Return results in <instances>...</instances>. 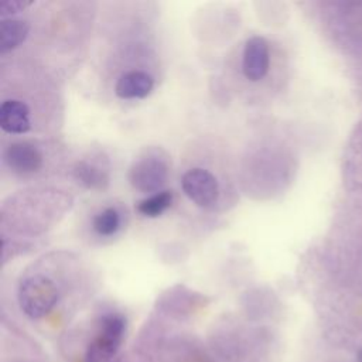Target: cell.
I'll use <instances>...</instances> for the list:
<instances>
[{
  "mask_svg": "<svg viewBox=\"0 0 362 362\" xmlns=\"http://www.w3.org/2000/svg\"><path fill=\"white\" fill-rule=\"evenodd\" d=\"M126 318L119 313L105 314L88 345L85 362H117V352L124 339Z\"/></svg>",
  "mask_w": 362,
  "mask_h": 362,
  "instance_id": "6da1fadb",
  "label": "cell"
},
{
  "mask_svg": "<svg viewBox=\"0 0 362 362\" xmlns=\"http://www.w3.org/2000/svg\"><path fill=\"white\" fill-rule=\"evenodd\" d=\"M17 297L23 313L30 318L38 320L55 307L58 288L51 279L42 274H34L21 280Z\"/></svg>",
  "mask_w": 362,
  "mask_h": 362,
  "instance_id": "7a4b0ae2",
  "label": "cell"
},
{
  "mask_svg": "<svg viewBox=\"0 0 362 362\" xmlns=\"http://www.w3.org/2000/svg\"><path fill=\"white\" fill-rule=\"evenodd\" d=\"M168 177V164L156 150L147 151L134 160L129 171L130 184L143 192H151L161 188Z\"/></svg>",
  "mask_w": 362,
  "mask_h": 362,
  "instance_id": "3957f363",
  "label": "cell"
},
{
  "mask_svg": "<svg viewBox=\"0 0 362 362\" xmlns=\"http://www.w3.org/2000/svg\"><path fill=\"white\" fill-rule=\"evenodd\" d=\"M185 195L198 206L208 208L218 201L219 185L212 173L204 168H191L181 178Z\"/></svg>",
  "mask_w": 362,
  "mask_h": 362,
  "instance_id": "277c9868",
  "label": "cell"
},
{
  "mask_svg": "<svg viewBox=\"0 0 362 362\" xmlns=\"http://www.w3.org/2000/svg\"><path fill=\"white\" fill-rule=\"evenodd\" d=\"M270 65V54H269V44L260 35L250 37L243 49V62L242 69L245 76L249 81L257 82L263 79L269 71Z\"/></svg>",
  "mask_w": 362,
  "mask_h": 362,
  "instance_id": "5b68a950",
  "label": "cell"
},
{
  "mask_svg": "<svg viewBox=\"0 0 362 362\" xmlns=\"http://www.w3.org/2000/svg\"><path fill=\"white\" fill-rule=\"evenodd\" d=\"M4 161L17 174H33L42 167V154L34 144L17 141L6 148Z\"/></svg>",
  "mask_w": 362,
  "mask_h": 362,
  "instance_id": "8992f818",
  "label": "cell"
},
{
  "mask_svg": "<svg viewBox=\"0 0 362 362\" xmlns=\"http://www.w3.org/2000/svg\"><path fill=\"white\" fill-rule=\"evenodd\" d=\"M0 126L7 133H25L31 126L28 106L17 99L4 100L0 106Z\"/></svg>",
  "mask_w": 362,
  "mask_h": 362,
  "instance_id": "52a82bcc",
  "label": "cell"
},
{
  "mask_svg": "<svg viewBox=\"0 0 362 362\" xmlns=\"http://www.w3.org/2000/svg\"><path fill=\"white\" fill-rule=\"evenodd\" d=\"M153 86L154 79L147 72L129 71L117 79L115 92L122 99H141L153 90Z\"/></svg>",
  "mask_w": 362,
  "mask_h": 362,
  "instance_id": "ba28073f",
  "label": "cell"
},
{
  "mask_svg": "<svg viewBox=\"0 0 362 362\" xmlns=\"http://www.w3.org/2000/svg\"><path fill=\"white\" fill-rule=\"evenodd\" d=\"M30 25L21 18H3L0 23V51L7 52L20 45L28 34Z\"/></svg>",
  "mask_w": 362,
  "mask_h": 362,
  "instance_id": "9c48e42d",
  "label": "cell"
},
{
  "mask_svg": "<svg viewBox=\"0 0 362 362\" xmlns=\"http://www.w3.org/2000/svg\"><path fill=\"white\" fill-rule=\"evenodd\" d=\"M173 202L171 191H160L154 195L143 199L137 205V211L148 218H156L161 215L167 208H170Z\"/></svg>",
  "mask_w": 362,
  "mask_h": 362,
  "instance_id": "30bf717a",
  "label": "cell"
},
{
  "mask_svg": "<svg viewBox=\"0 0 362 362\" xmlns=\"http://www.w3.org/2000/svg\"><path fill=\"white\" fill-rule=\"evenodd\" d=\"M92 225L95 232L99 233L100 236H110L116 233L120 226V214L116 208H105L95 215Z\"/></svg>",
  "mask_w": 362,
  "mask_h": 362,
  "instance_id": "8fae6325",
  "label": "cell"
},
{
  "mask_svg": "<svg viewBox=\"0 0 362 362\" xmlns=\"http://www.w3.org/2000/svg\"><path fill=\"white\" fill-rule=\"evenodd\" d=\"M75 175L89 188H102L107 182V175L103 173V170L88 161H79L76 164Z\"/></svg>",
  "mask_w": 362,
  "mask_h": 362,
  "instance_id": "7c38bea8",
  "label": "cell"
},
{
  "mask_svg": "<svg viewBox=\"0 0 362 362\" xmlns=\"http://www.w3.org/2000/svg\"><path fill=\"white\" fill-rule=\"evenodd\" d=\"M28 4H30L28 1H20V0H1L0 1V14L1 16L14 14Z\"/></svg>",
  "mask_w": 362,
  "mask_h": 362,
  "instance_id": "4fadbf2b",
  "label": "cell"
},
{
  "mask_svg": "<svg viewBox=\"0 0 362 362\" xmlns=\"http://www.w3.org/2000/svg\"><path fill=\"white\" fill-rule=\"evenodd\" d=\"M356 359H358V362H362V349H359V351H358V355H356Z\"/></svg>",
  "mask_w": 362,
  "mask_h": 362,
  "instance_id": "5bb4252c",
  "label": "cell"
}]
</instances>
